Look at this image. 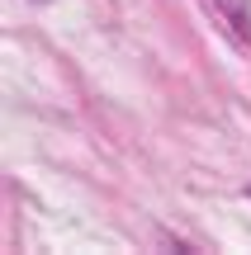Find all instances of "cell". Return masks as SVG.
<instances>
[{
    "label": "cell",
    "mask_w": 251,
    "mask_h": 255,
    "mask_svg": "<svg viewBox=\"0 0 251 255\" xmlns=\"http://www.w3.org/2000/svg\"><path fill=\"white\" fill-rule=\"evenodd\" d=\"M214 9H223L228 14V24H233V33H251V5L247 0H214Z\"/></svg>",
    "instance_id": "obj_1"
}]
</instances>
